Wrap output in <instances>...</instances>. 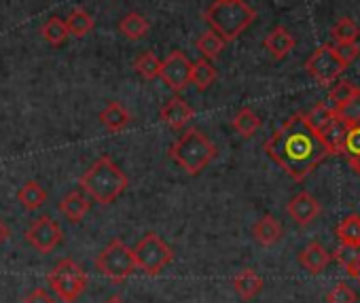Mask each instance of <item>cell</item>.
I'll list each match as a JSON object with an SVG mask.
<instances>
[{"instance_id": "1", "label": "cell", "mask_w": 360, "mask_h": 303, "mask_svg": "<svg viewBox=\"0 0 360 303\" xmlns=\"http://www.w3.org/2000/svg\"><path fill=\"white\" fill-rule=\"evenodd\" d=\"M263 148L267 157L276 162L292 181H305L316 166L330 155L320 131L311 127L305 112L292 115L269 136Z\"/></svg>"}, {"instance_id": "2", "label": "cell", "mask_w": 360, "mask_h": 303, "mask_svg": "<svg viewBox=\"0 0 360 303\" xmlns=\"http://www.w3.org/2000/svg\"><path fill=\"white\" fill-rule=\"evenodd\" d=\"M79 185L100 206H110L117 198L123 195V191L127 189L129 181H127L125 172L108 155H102L81 176Z\"/></svg>"}, {"instance_id": "3", "label": "cell", "mask_w": 360, "mask_h": 303, "mask_svg": "<svg viewBox=\"0 0 360 303\" xmlns=\"http://www.w3.org/2000/svg\"><path fill=\"white\" fill-rule=\"evenodd\" d=\"M219 155L217 144L200 129H189L169 148V160L178 164L189 176L202 174Z\"/></svg>"}, {"instance_id": "4", "label": "cell", "mask_w": 360, "mask_h": 303, "mask_svg": "<svg viewBox=\"0 0 360 303\" xmlns=\"http://www.w3.org/2000/svg\"><path fill=\"white\" fill-rule=\"evenodd\" d=\"M212 32H217L225 43L236 41L255 20L257 11L244 0H217L204 13Z\"/></svg>"}, {"instance_id": "5", "label": "cell", "mask_w": 360, "mask_h": 303, "mask_svg": "<svg viewBox=\"0 0 360 303\" xmlns=\"http://www.w3.org/2000/svg\"><path fill=\"white\" fill-rule=\"evenodd\" d=\"M96 269L106 276L112 282H123L129 276H134L140 267L134 257V248H129L121 240H112L98 257H96Z\"/></svg>"}, {"instance_id": "6", "label": "cell", "mask_w": 360, "mask_h": 303, "mask_svg": "<svg viewBox=\"0 0 360 303\" xmlns=\"http://www.w3.org/2000/svg\"><path fill=\"white\" fill-rule=\"evenodd\" d=\"M47 282L64 303H75L87 288V273L77 261L62 259L47 273Z\"/></svg>"}, {"instance_id": "7", "label": "cell", "mask_w": 360, "mask_h": 303, "mask_svg": "<svg viewBox=\"0 0 360 303\" xmlns=\"http://www.w3.org/2000/svg\"><path fill=\"white\" fill-rule=\"evenodd\" d=\"M134 257L138 267L148 273V276H157L161 273L174 259V250L165 244V240L157 233H146L144 238H140V242L134 246Z\"/></svg>"}, {"instance_id": "8", "label": "cell", "mask_w": 360, "mask_h": 303, "mask_svg": "<svg viewBox=\"0 0 360 303\" xmlns=\"http://www.w3.org/2000/svg\"><path fill=\"white\" fill-rule=\"evenodd\" d=\"M305 68L318 83L333 85L345 72L347 66L337 58L333 45H322L309 56V60L305 62Z\"/></svg>"}, {"instance_id": "9", "label": "cell", "mask_w": 360, "mask_h": 303, "mask_svg": "<svg viewBox=\"0 0 360 303\" xmlns=\"http://www.w3.org/2000/svg\"><path fill=\"white\" fill-rule=\"evenodd\" d=\"M26 240L39 252L49 254V252H53L62 244L64 231L58 225V221H53L49 214H43V217H39L37 221L30 223V227L26 229Z\"/></svg>"}, {"instance_id": "10", "label": "cell", "mask_w": 360, "mask_h": 303, "mask_svg": "<svg viewBox=\"0 0 360 303\" xmlns=\"http://www.w3.org/2000/svg\"><path fill=\"white\" fill-rule=\"evenodd\" d=\"M191 66L193 62L183 51H172L165 60H161L159 77L172 91H183L191 83Z\"/></svg>"}, {"instance_id": "11", "label": "cell", "mask_w": 360, "mask_h": 303, "mask_svg": "<svg viewBox=\"0 0 360 303\" xmlns=\"http://www.w3.org/2000/svg\"><path fill=\"white\" fill-rule=\"evenodd\" d=\"M193 115H195V110H193L183 98H180V96L169 98V100L161 106V110H159L161 121H163L165 125H169L172 129L185 127V125L193 119Z\"/></svg>"}, {"instance_id": "12", "label": "cell", "mask_w": 360, "mask_h": 303, "mask_svg": "<svg viewBox=\"0 0 360 303\" xmlns=\"http://www.w3.org/2000/svg\"><path fill=\"white\" fill-rule=\"evenodd\" d=\"M286 212L290 214V219H292L297 225L305 227V225H309V223L320 214V204H318V200H316L311 193H305V191H303V193L295 195V198L288 202Z\"/></svg>"}, {"instance_id": "13", "label": "cell", "mask_w": 360, "mask_h": 303, "mask_svg": "<svg viewBox=\"0 0 360 303\" xmlns=\"http://www.w3.org/2000/svg\"><path fill=\"white\" fill-rule=\"evenodd\" d=\"M330 259H333V254L320 244V242H309L299 254H297V261H299V265L305 269V271H309L311 276H318V273H322L326 267H328V263H330Z\"/></svg>"}, {"instance_id": "14", "label": "cell", "mask_w": 360, "mask_h": 303, "mask_svg": "<svg viewBox=\"0 0 360 303\" xmlns=\"http://www.w3.org/2000/svg\"><path fill=\"white\" fill-rule=\"evenodd\" d=\"M349 123L341 117H333L322 129H320V136L324 140V144L328 146L330 155H343L345 153V138H347V131H349Z\"/></svg>"}, {"instance_id": "15", "label": "cell", "mask_w": 360, "mask_h": 303, "mask_svg": "<svg viewBox=\"0 0 360 303\" xmlns=\"http://www.w3.org/2000/svg\"><path fill=\"white\" fill-rule=\"evenodd\" d=\"M282 223L274 217V214H265L261 217L255 225H252V238L261 244V246H274L282 240Z\"/></svg>"}, {"instance_id": "16", "label": "cell", "mask_w": 360, "mask_h": 303, "mask_svg": "<svg viewBox=\"0 0 360 303\" xmlns=\"http://www.w3.org/2000/svg\"><path fill=\"white\" fill-rule=\"evenodd\" d=\"M263 284H265L263 278L250 267H246V269H242L240 273L233 276V288L240 295V299H244V301L255 299L263 290Z\"/></svg>"}, {"instance_id": "17", "label": "cell", "mask_w": 360, "mask_h": 303, "mask_svg": "<svg viewBox=\"0 0 360 303\" xmlns=\"http://www.w3.org/2000/svg\"><path fill=\"white\" fill-rule=\"evenodd\" d=\"M265 49L269 51V56L274 58V60H282V58H286L290 51H292V47H295V39H292V34L286 30V28H282V26H278V28H274L267 37H265Z\"/></svg>"}, {"instance_id": "18", "label": "cell", "mask_w": 360, "mask_h": 303, "mask_svg": "<svg viewBox=\"0 0 360 303\" xmlns=\"http://www.w3.org/2000/svg\"><path fill=\"white\" fill-rule=\"evenodd\" d=\"M60 212L70 221V223H81L85 214L89 212V202L81 191H70L62 198L60 202Z\"/></svg>"}, {"instance_id": "19", "label": "cell", "mask_w": 360, "mask_h": 303, "mask_svg": "<svg viewBox=\"0 0 360 303\" xmlns=\"http://www.w3.org/2000/svg\"><path fill=\"white\" fill-rule=\"evenodd\" d=\"M131 121L129 110L119 104V102H110L102 112H100V123L110 129V131H121L123 127H127V123Z\"/></svg>"}, {"instance_id": "20", "label": "cell", "mask_w": 360, "mask_h": 303, "mask_svg": "<svg viewBox=\"0 0 360 303\" xmlns=\"http://www.w3.org/2000/svg\"><path fill=\"white\" fill-rule=\"evenodd\" d=\"M335 261L345 269L349 278H358L360 273V246H349V244H339L333 252Z\"/></svg>"}, {"instance_id": "21", "label": "cell", "mask_w": 360, "mask_h": 303, "mask_svg": "<svg viewBox=\"0 0 360 303\" xmlns=\"http://www.w3.org/2000/svg\"><path fill=\"white\" fill-rule=\"evenodd\" d=\"M18 200H20V204L26 208V210H39L45 202H47V191L43 189V185L41 183H37V181H26L24 183V187L18 191Z\"/></svg>"}, {"instance_id": "22", "label": "cell", "mask_w": 360, "mask_h": 303, "mask_svg": "<svg viewBox=\"0 0 360 303\" xmlns=\"http://www.w3.org/2000/svg\"><path fill=\"white\" fill-rule=\"evenodd\" d=\"M150 24L146 22V18H142L140 13H127L121 22H119V32L129 39V41H140L148 34Z\"/></svg>"}, {"instance_id": "23", "label": "cell", "mask_w": 360, "mask_h": 303, "mask_svg": "<svg viewBox=\"0 0 360 303\" xmlns=\"http://www.w3.org/2000/svg\"><path fill=\"white\" fill-rule=\"evenodd\" d=\"M214 81H217V68L212 66L210 60L202 58V60L193 62V66H191V83H193L200 91L208 89Z\"/></svg>"}, {"instance_id": "24", "label": "cell", "mask_w": 360, "mask_h": 303, "mask_svg": "<svg viewBox=\"0 0 360 303\" xmlns=\"http://www.w3.org/2000/svg\"><path fill=\"white\" fill-rule=\"evenodd\" d=\"M261 127V117L252 110V108H242L236 117H233V129L242 136V138H252Z\"/></svg>"}, {"instance_id": "25", "label": "cell", "mask_w": 360, "mask_h": 303, "mask_svg": "<svg viewBox=\"0 0 360 303\" xmlns=\"http://www.w3.org/2000/svg\"><path fill=\"white\" fill-rule=\"evenodd\" d=\"M341 244L360 246V214H347L335 229Z\"/></svg>"}, {"instance_id": "26", "label": "cell", "mask_w": 360, "mask_h": 303, "mask_svg": "<svg viewBox=\"0 0 360 303\" xmlns=\"http://www.w3.org/2000/svg\"><path fill=\"white\" fill-rule=\"evenodd\" d=\"M96 22L94 18L85 11V9H75L70 11L68 20H66V28H68V34L77 37V39H83L85 34H89L94 30Z\"/></svg>"}, {"instance_id": "27", "label": "cell", "mask_w": 360, "mask_h": 303, "mask_svg": "<svg viewBox=\"0 0 360 303\" xmlns=\"http://www.w3.org/2000/svg\"><path fill=\"white\" fill-rule=\"evenodd\" d=\"M134 70H136L144 81H155V79L159 77V70H161V60H159L153 51H144L142 56L136 58Z\"/></svg>"}, {"instance_id": "28", "label": "cell", "mask_w": 360, "mask_h": 303, "mask_svg": "<svg viewBox=\"0 0 360 303\" xmlns=\"http://www.w3.org/2000/svg\"><path fill=\"white\" fill-rule=\"evenodd\" d=\"M195 47H198V51H200L206 60H217V58L221 56V51L225 49V41H223L217 32L208 30V32H204V34L198 39Z\"/></svg>"}, {"instance_id": "29", "label": "cell", "mask_w": 360, "mask_h": 303, "mask_svg": "<svg viewBox=\"0 0 360 303\" xmlns=\"http://www.w3.org/2000/svg\"><path fill=\"white\" fill-rule=\"evenodd\" d=\"M41 34L43 39L53 45V47H60L66 39H68V28H66V22L60 20V18H49L45 22V26L41 28Z\"/></svg>"}, {"instance_id": "30", "label": "cell", "mask_w": 360, "mask_h": 303, "mask_svg": "<svg viewBox=\"0 0 360 303\" xmlns=\"http://www.w3.org/2000/svg\"><path fill=\"white\" fill-rule=\"evenodd\" d=\"M356 94H360V87L358 85H354L352 81H339V83H335V87L330 89V94H328V98H326V104L333 108V110H337L341 104H345L349 98H354Z\"/></svg>"}, {"instance_id": "31", "label": "cell", "mask_w": 360, "mask_h": 303, "mask_svg": "<svg viewBox=\"0 0 360 303\" xmlns=\"http://www.w3.org/2000/svg\"><path fill=\"white\" fill-rule=\"evenodd\" d=\"M333 39L337 43H356V39L360 37V28L354 20L349 18H341L335 26H333Z\"/></svg>"}, {"instance_id": "32", "label": "cell", "mask_w": 360, "mask_h": 303, "mask_svg": "<svg viewBox=\"0 0 360 303\" xmlns=\"http://www.w3.org/2000/svg\"><path fill=\"white\" fill-rule=\"evenodd\" d=\"M305 117H307V121L311 123V127H314L316 131H320V129L335 117V110H333L326 102H320V104H316L309 112H305Z\"/></svg>"}, {"instance_id": "33", "label": "cell", "mask_w": 360, "mask_h": 303, "mask_svg": "<svg viewBox=\"0 0 360 303\" xmlns=\"http://www.w3.org/2000/svg\"><path fill=\"white\" fill-rule=\"evenodd\" d=\"M356 301L358 295L347 282H337L326 295V303H356Z\"/></svg>"}, {"instance_id": "34", "label": "cell", "mask_w": 360, "mask_h": 303, "mask_svg": "<svg viewBox=\"0 0 360 303\" xmlns=\"http://www.w3.org/2000/svg\"><path fill=\"white\" fill-rule=\"evenodd\" d=\"M337 117L345 119L349 125H360V94H356L354 98H349L345 104H341L335 110Z\"/></svg>"}, {"instance_id": "35", "label": "cell", "mask_w": 360, "mask_h": 303, "mask_svg": "<svg viewBox=\"0 0 360 303\" xmlns=\"http://www.w3.org/2000/svg\"><path fill=\"white\" fill-rule=\"evenodd\" d=\"M333 49H335L337 58H339L345 66H349L352 62H356L358 56H360V47H358L356 43H337Z\"/></svg>"}, {"instance_id": "36", "label": "cell", "mask_w": 360, "mask_h": 303, "mask_svg": "<svg viewBox=\"0 0 360 303\" xmlns=\"http://www.w3.org/2000/svg\"><path fill=\"white\" fill-rule=\"evenodd\" d=\"M347 157H358L360 155V125H352L345 138V153Z\"/></svg>"}, {"instance_id": "37", "label": "cell", "mask_w": 360, "mask_h": 303, "mask_svg": "<svg viewBox=\"0 0 360 303\" xmlns=\"http://www.w3.org/2000/svg\"><path fill=\"white\" fill-rule=\"evenodd\" d=\"M24 303H56V301L47 292V288H34L24 297Z\"/></svg>"}, {"instance_id": "38", "label": "cell", "mask_w": 360, "mask_h": 303, "mask_svg": "<svg viewBox=\"0 0 360 303\" xmlns=\"http://www.w3.org/2000/svg\"><path fill=\"white\" fill-rule=\"evenodd\" d=\"M9 238H11V229H9V225H7L5 221H0V246H3Z\"/></svg>"}, {"instance_id": "39", "label": "cell", "mask_w": 360, "mask_h": 303, "mask_svg": "<svg viewBox=\"0 0 360 303\" xmlns=\"http://www.w3.org/2000/svg\"><path fill=\"white\" fill-rule=\"evenodd\" d=\"M347 162H349V166L356 170V174L360 176V155H358V157H347Z\"/></svg>"}, {"instance_id": "40", "label": "cell", "mask_w": 360, "mask_h": 303, "mask_svg": "<svg viewBox=\"0 0 360 303\" xmlns=\"http://www.w3.org/2000/svg\"><path fill=\"white\" fill-rule=\"evenodd\" d=\"M104 303H125V301H123V299H121L119 295H112V297H108V299H106Z\"/></svg>"}, {"instance_id": "41", "label": "cell", "mask_w": 360, "mask_h": 303, "mask_svg": "<svg viewBox=\"0 0 360 303\" xmlns=\"http://www.w3.org/2000/svg\"><path fill=\"white\" fill-rule=\"evenodd\" d=\"M356 280H358V282H360V273H358V278H356Z\"/></svg>"}]
</instances>
